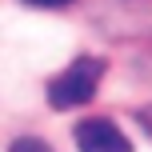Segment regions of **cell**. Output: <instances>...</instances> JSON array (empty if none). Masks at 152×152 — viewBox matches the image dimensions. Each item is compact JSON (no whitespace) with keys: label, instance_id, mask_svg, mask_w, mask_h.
<instances>
[{"label":"cell","instance_id":"cell-1","mask_svg":"<svg viewBox=\"0 0 152 152\" xmlns=\"http://www.w3.org/2000/svg\"><path fill=\"white\" fill-rule=\"evenodd\" d=\"M100 76H104V60L100 56H76V60L64 68L60 76H52L48 84V104L56 112H68V108H80L96 96Z\"/></svg>","mask_w":152,"mask_h":152},{"label":"cell","instance_id":"cell-2","mask_svg":"<svg viewBox=\"0 0 152 152\" xmlns=\"http://www.w3.org/2000/svg\"><path fill=\"white\" fill-rule=\"evenodd\" d=\"M76 148L80 152H132V140L108 116H92V120L76 124Z\"/></svg>","mask_w":152,"mask_h":152},{"label":"cell","instance_id":"cell-3","mask_svg":"<svg viewBox=\"0 0 152 152\" xmlns=\"http://www.w3.org/2000/svg\"><path fill=\"white\" fill-rule=\"evenodd\" d=\"M8 152H52V144H44L40 136H16L8 144Z\"/></svg>","mask_w":152,"mask_h":152},{"label":"cell","instance_id":"cell-4","mask_svg":"<svg viewBox=\"0 0 152 152\" xmlns=\"http://www.w3.org/2000/svg\"><path fill=\"white\" fill-rule=\"evenodd\" d=\"M28 8H68L72 0H24Z\"/></svg>","mask_w":152,"mask_h":152},{"label":"cell","instance_id":"cell-5","mask_svg":"<svg viewBox=\"0 0 152 152\" xmlns=\"http://www.w3.org/2000/svg\"><path fill=\"white\" fill-rule=\"evenodd\" d=\"M140 124H144V128H148V132H152V104H148V108H144V112H140Z\"/></svg>","mask_w":152,"mask_h":152}]
</instances>
